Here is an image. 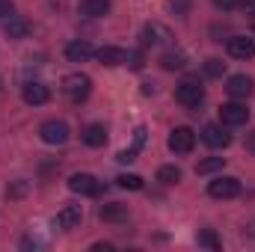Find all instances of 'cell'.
Masks as SVG:
<instances>
[{
	"instance_id": "cell-13",
	"label": "cell",
	"mask_w": 255,
	"mask_h": 252,
	"mask_svg": "<svg viewBox=\"0 0 255 252\" xmlns=\"http://www.w3.org/2000/svg\"><path fill=\"white\" fill-rule=\"evenodd\" d=\"M21 98H24L27 104H33V107H39V104H48V101H51V89H48L45 83H27L24 92H21Z\"/></svg>"
},
{
	"instance_id": "cell-10",
	"label": "cell",
	"mask_w": 255,
	"mask_h": 252,
	"mask_svg": "<svg viewBox=\"0 0 255 252\" xmlns=\"http://www.w3.org/2000/svg\"><path fill=\"white\" fill-rule=\"evenodd\" d=\"M202 142L211 145V148H226V145L232 142V133H229L223 125H205V130H202Z\"/></svg>"
},
{
	"instance_id": "cell-29",
	"label": "cell",
	"mask_w": 255,
	"mask_h": 252,
	"mask_svg": "<svg viewBox=\"0 0 255 252\" xmlns=\"http://www.w3.org/2000/svg\"><path fill=\"white\" fill-rule=\"evenodd\" d=\"M116 160H119V163H133V160H136V151H133V148H125V151L116 154Z\"/></svg>"
},
{
	"instance_id": "cell-25",
	"label": "cell",
	"mask_w": 255,
	"mask_h": 252,
	"mask_svg": "<svg viewBox=\"0 0 255 252\" xmlns=\"http://www.w3.org/2000/svg\"><path fill=\"white\" fill-rule=\"evenodd\" d=\"M125 65H128V68H133V71H142L145 57H142L139 51H125Z\"/></svg>"
},
{
	"instance_id": "cell-2",
	"label": "cell",
	"mask_w": 255,
	"mask_h": 252,
	"mask_svg": "<svg viewBox=\"0 0 255 252\" xmlns=\"http://www.w3.org/2000/svg\"><path fill=\"white\" fill-rule=\"evenodd\" d=\"M175 101L184 104V107H199L205 101V89L196 83V80H181L175 86Z\"/></svg>"
},
{
	"instance_id": "cell-31",
	"label": "cell",
	"mask_w": 255,
	"mask_h": 252,
	"mask_svg": "<svg viewBox=\"0 0 255 252\" xmlns=\"http://www.w3.org/2000/svg\"><path fill=\"white\" fill-rule=\"evenodd\" d=\"M9 12H12V3L9 0H0V18H6Z\"/></svg>"
},
{
	"instance_id": "cell-14",
	"label": "cell",
	"mask_w": 255,
	"mask_h": 252,
	"mask_svg": "<svg viewBox=\"0 0 255 252\" xmlns=\"http://www.w3.org/2000/svg\"><path fill=\"white\" fill-rule=\"evenodd\" d=\"M80 220H83V211H80V205H65L63 211L57 214V226H60V229H65V232L77 229V226H80Z\"/></svg>"
},
{
	"instance_id": "cell-6",
	"label": "cell",
	"mask_w": 255,
	"mask_h": 252,
	"mask_svg": "<svg viewBox=\"0 0 255 252\" xmlns=\"http://www.w3.org/2000/svg\"><path fill=\"white\" fill-rule=\"evenodd\" d=\"M39 136H42V142H48V145H63V142H68V125L51 119V122H45V125L39 127Z\"/></svg>"
},
{
	"instance_id": "cell-18",
	"label": "cell",
	"mask_w": 255,
	"mask_h": 252,
	"mask_svg": "<svg viewBox=\"0 0 255 252\" xmlns=\"http://www.w3.org/2000/svg\"><path fill=\"white\" fill-rule=\"evenodd\" d=\"M95 57H98L101 65H125V51H122V48H113V45L95 51Z\"/></svg>"
},
{
	"instance_id": "cell-9",
	"label": "cell",
	"mask_w": 255,
	"mask_h": 252,
	"mask_svg": "<svg viewBox=\"0 0 255 252\" xmlns=\"http://www.w3.org/2000/svg\"><path fill=\"white\" fill-rule=\"evenodd\" d=\"M172 42V33H169V27H163V24H145L142 27V45H169Z\"/></svg>"
},
{
	"instance_id": "cell-21",
	"label": "cell",
	"mask_w": 255,
	"mask_h": 252,
	"mask_svg": "<svg viewBox=\"0 0 255 252\" xmlns=\"http://www.w3.org/2000/svg\"><path fill=\"white\" fill-rule=\"evenodd\" d=\"M160 65H163L166 71H178V68H184V65H187V57H184V54H178V51H175V54L169 51V54H163V57H160Z\"/></svg>"
},
{
	"instance_id": "cell-15",
	"label": "cell",
	"mask_w": 255,
	"mask_h": 252,
	"mask_svg": "<svg viewBox=\"0 0 255 252\" xmlns=\"http://www.w3.org/2000/svg\"><path fill=\"white\" fill-rule=\"evenodd\" d=\"M80 139H83L89 148H101V145L107 142V130H104V125H86L83 133H80Z\"/></svg>"
},
{
	"instance_id": "cell-24",
	"label": "cell",
	"mask_w": 255,
	"mask_h": 252,
	"mask_svg": "<svg viewBox=\"0 0 255 252\" xmlns=\"http://www.w3.org/2000/svg\"><path fill=\"white\" fill-rule=\"evenodd\" d=\"M205 74H208V77H223V74H226V63L217 60V57L205 60Z\"/></svg>"
},
{
	"instance_id": "cell-7",
	"label": "cell",
	"mask_w": 255,
	"mask_h": 252,
	"mask_svg": "<svg viewBox=\"0 0 255 252\" xmlns=\"http://www.w3.org/2000/svg\"><path fill=\"white\" fill-rule=\"evenodd\" d=\"M68 190H71V193H80V196H98V193H101V184H98L95 175L77 172V175L68 178Z\"/></svg>"
},
{
	"instance_id": "cell-11",
	"label": "cell",
	"mask_w": 255,
	"mask_h": 252,
	"mask_svg": "<svg viewBox=\"0 0 255 252\" xmlns=\"http://www.w3.org/2000/svg\"><path fill=\"white\" fill-rule=\"evenodd\" d=\"M253 89H255V83H253V77H247V74H232L229 83H226V92L232 98H250Z\"/></svg>"
},
{
	"instance_id": "cell-32",
	"label": "cell",
	"mask_w": 255,
	"mask_h": 252,
	"mask_svg": "<svg viewBox=\"0 0 255 252\" xmlns=\"http://www.w3.org/2000/svg\"><path fill=\"white\" fill-rule=\"evenodd\" d=\"M247 151L255 154V130H253V133H247Z\"/></svg>"
},
{
	"instance_id": "cell-8",
	"label": "cell",
	"mask_w": 255,
	"mask_h": 252,
	"mask_svg": "<svg viewBox=\"0 0 255 252\" xmlns=\"http://www.w3.org/2000/svg\"><path fill=\"white\" fill-rule=\"evenodd\" d=\"M226 48L235 60H253L255 57V39H247V36H232L226 42Z\"/></svg>"
},
{
	"instance_id": "cell-22",
	"label": "cell",
	"mask_w": 255,
	"mask_h": 252,
	"mask_svg": "<svg viewBox=\"0 0 255 252\" xmlns=\"http://www.w3.org/2000/svg\"><path fill=\"white\" fill-rule=\"evenodd\" d=\"M196 241H199V247H208V250H223V244H220V238L214 235V229H202L199 235H196Z\"/></svg>"
},
{
	"instance_id": "cell-3",
	"label": "cell",
	"mask_w": 255,
	"mask_h": 252,
	"mask_svg": "<svg viewBox=\"0 0 255 252\" xmlns=\"http://www.w3.org/2000/svg\"><path fill=\"white\" fill-rule=\"evenodd\" d=\"M193 145H196V133H193V127L181 125V127H175V130L169 133V151H175V154H190Z\"/></svg>"
},
{
	"instance_id": "cell-33",
	"label": "cell",
	"mask_w": 255,
	"mask_h": 252,
	"mask_svg": "<svg viewBox=\"0 0 255 252\" xmlns=\"http://www.w3.org/2000/svg\"><path fill=\"white\" fill-rule=\"evenodd\" d=\"M133 139H136V145H142L145 142V127H136V136Z\"/></svg>"
},
{
	"instance_id": "cell-30",
	"label": "cell",
	"mask_w": 255,
	"mask_h": 252,
	"mask_svg": "<svg viewBox=\"0 0 255 252\" xmlns=\"http://www.w3.org/2000/svg\"><path fill=\"white\" fill-rule=\"evenodd\" d=\"M214 6H217V9H223V12H229V9H235V6H238V0H214Z\"/></svg>"
},
{
	"instance_id": "cell-23",
	"label": "cell",
	"mask_w": 255,
	"mask_h": 252,
	"mask_svg": "<svg viewBox=\"0 0 255 252\" xmlns=\"http://www.w3.org/2000/svg\"><path fill=\"white\" fill-rule=\"evenodd\" d=\"M157 181H163V184H178V181H181V169H178V166H160V169H157Z\"/></svg>"
},
{
	"instance_id": "cell-1",
	"label": "cell",
	"mask_w": 255,
	"mask_h": 252,
	"mask_svg": "<svg viewBox=\"0 0 255 252\" xmlns=\"http://www.w3.org/2000/svg\"><path fill=\"white\" fill-rule=\"evenodd\" d=\"M89 92H92V77H89V74L74 71V74H65L63 77V95L65 98H71V101H83Z\"/></svg>"
},
{
	"instance_id": "cell-12",
	"label": "cell",
	"mask_w": 255,
	"mask_h": 252,
	"mask_svg": "<svg viewBox=\"0 0 255 252\" xmlns=\"http://www.w3.org/2000/svg\"><path fill=\"white\" fill-rule=\"evenodd\" d=\"M65 57H68V63H86V60L95 57V48H92L86 39H77V42H71V45L65 48Z\"/></svg>"
},
{
	"instance_id": "cell-19",
	"label": "cell",
	"mask_w": 255,
	"mask_h": 252,
	"mask_svg": "<svg viewBox=\"0 0 255 252\" xmlns=\"http://www.w3.org/2000/svg\"><path fill=\"white\" fill-rule=\"evenodd\" d=\"M27 33H30V24L24 18H9V24H6V36L9 39H24Z\"/></svg>"
},
{
	"instance_id": "cell-20",
	"label": "cell",
	"mask_w": 255,
	"mask_h": 252,
	"mask_svg": "<svg viewBox=\"0 0 255 252\" xmlns=\"http://www.w3.org/2000/svg\"><path fill=\"white\" fill-rule=\"evenodd\" d=\"M223 166H226V157H205V160H199L196 175H211V172H220Z\"/></svg>"
},
{
	"instance_id": "cell-5",
	"label": "cell",
	"mask_w": 255,
	"mask_h": 252,
	"mask_svg": "<svg viewBox=\"0 0 255 252\" xmlns=\"http://www.w3.org/2000/svg\"><path fill=\"white\" fill-rule=\"evenodd\" d=\"M220 119H223V125H229V127L247 125V122H250V110H247V104L229 101V104L220 107Z\"/></svg>"
},
{
	"instance_id": "cell-16",
	"label": "cell",
	"mask_w": 255,
	"mask_h": 252,
	"mask_svg": "<svg viewBox=\"0 0 255 252\" xmlns=\"http://www.w3.org/2000/svg\"><path fill=\"white\" fill-rule=\"evenodd\" d=\"M80 15L86 18H104L110 12V0H80Z\"/></svg>"
},
{
	"instance_id": "cell-28",
	"label": "cell",
	"mask_w": 255,
	"mask_h": 252,
	"mask_svg": "<svg viewBox=\"0 0 255 252\" xmlns=\"http://www.w3.org/2000/svg\"><path fill=\"white\" fill-rule=\"evenodd\" d=\"M238 6H241V12H244L247 18H253L255 21V0H241Z\"/></svg>"
},
{
	"instance_id": "cell-34",
	"label": "cell",
	"mask_w": 255,
	"mask_h": 252,
	"mask_svg": "<svg viewBox=\"0 0 255 252\" xmlns=\"http://www.w3.org/2000/svg\"><path fill=\"white\" fill-rule=\"evenodd\" d=\"M92 250L95 252H113V244H95Z\"/></svg>"
},
{
	"instance_id": "cell-17",
	"label": "cell",
	"mask_w": 255,
	"mask_h": 252,
	"mask_svg": "<svg viewBox=\"0 0 255 252\" xmlns=\"http://www.w3.org/2000/svg\"><path fill=\"white\" fill-rule=\"evenodd\" d=\"M101 220H104V223H125L128 220V205H119V202L101 205Z\"/></svg>"
},
{
	"instance_id": "cell-26",
	"label": "cell",
	"mask_w": 255,
	"mask_h": 252,
	"mask_svg": "<svg viewBox=\"0 0 255 252\" xmlns=\"http://www.w3.org/2000/svg\"><path fill=\"white\" fill-rule=\"evenodd\" d=\"M116 184L122 190H142V178H139V175H119Z\"/></svg>"
},
{
	"instance_id": "cell-27",
	"label": "cell",
	"mask_w": 255,
	"mask_h": 252,
	"mask_svg": "<svg viewBox=\"0 0 255 252\" xmlns=\"http://www.w3.org/2000/svg\"><path fill=\"white\" fill-rule=\"evenodd\" d=\"M27 187H30V184H27V181H15V184H12V187L6 190V196H9V199H21V196H24V193H27Z\"/></svg>"
},
{
	"instance_id": "cell-4",
	"label": "cell",
	"mask_w": 255,
	"mask_h": 252,
	"mask_svg": "<svg viewBox=\"0 0 255 252\" xmlns=\"http://www.w3.org/2000/svg\"><path fill=\"white\" fill-rule=\"evenodd\" d=\"M208 193L214 199H235V196H241V181L232 178V175H220L208 184Z\"/></svg>"
}]
</instances>
